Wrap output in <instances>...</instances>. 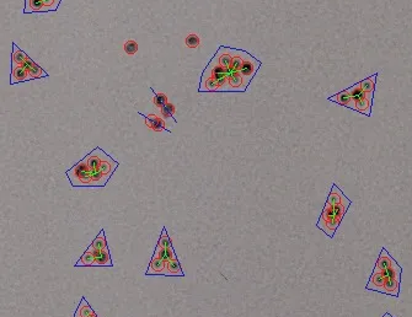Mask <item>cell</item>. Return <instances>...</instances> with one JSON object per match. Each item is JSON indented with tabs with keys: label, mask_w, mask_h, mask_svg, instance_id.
<instances>
[{
	"label": "cell",
	"mask_w": 412,
	"mask_h": 317,
	"mask_svg": "<svg viewBox=\"0 0 412 317\" xmlns=\"http://www.w3.org/2000/svg\"><path fill=\"white\" fill-rule=\"evenodd\" d=\"M351 205L352 200L341 191L337 184L333 183L330 189L319 220L317 221V229L321 230L327 237L333 239Z\"/></svg>",
	"instance_id": "6da1fadb"
},
{
	"label": "cell",
	"mask_w": 412,
	"mask_h": 317,
	"mask_svg": "<svg viewBox=\"0 0 412 317\" xmlns=\"http://www.w3.org/2000/svg\"><path fill=\"white\" fill-rule=\"evenodd\" d=\"M91 170L85 159L80 160L67 171V177L73 187H91Z\"/></svg>",
	"instance_id": "7a4b0ae2"
},
{
	"label": "cell",
	"mask_w": 412,
	"mask_h": 317,
	"mask_svg": "<svg viewBox=\"0 0 412 317\" xmlns=\"http://www.w3.org/2000/svg\"><path fill=\"white\" fill-rule=\"evenodd\" d=\"M262 65L260 60L257 58L253 56V54H249L247 58L245 59L244 63H242V67L240 69V74L242 75V79H244V89L246 91L247 86L250 85L251 80L254 79V76L256 75V73L258 72L260 67Z\"/></svg>",
	"instance_id": "3957f363"
},
{
	"label": "cell",
	"mask_w": 412,
	"mask_h": 317,
	"mask_svg": "<svg viewBox=\"0 0 412 317\" xmlns=\"http://www.w3.org/2000/svg\"><path fill=\"white\" fill-rule=\"evenodd\" d=\"M384 284H385V275L381 272H379V271L373 269V273L370 274L369 280H368L367 285H365V289L369 291H377V293L383 294Z\"/></svg>",
	"instance_id": "277c9868"
},
{
	"label": "cell",
	"mask_w": 412,
	"mask_h": 317,
	"mask_svg": "<svg viewBox=\"0 0 412 317\" xmlns=\"http://www.w3.org/2000/svg\"><path fill=\"white\" fill-rule=\"evenodd\" d=\"M106 157H109V155H107L106 152L101 149V148H96V149H94L90 154L86 155L84 159H85L89 168H90L91 171H96L98 170V167H100L101 161L105 160Z\"/></svg>",
	"instance_id": "5b68a950"
},
{
	"label": "cell",
	"mask_w": 412,
	"mask_h": 317,
	"mask_svg": "<svg viewBox=\"0 0 412 317\" xmlns=\"http://www.w3.org/2000/svg\"><path fill=\"white\" fill-rule=\"evenodd\" d=\"M94 256H95V261H94L93 267H110V268L113 267L109 247L104 248V250H95L94 248Z\"/></svg>",
	"instance_id": "8992f818"
},
{
	"label": "cell",
	"mask_w": 412,
	"mask_h": 317,
	"mask_svg": "<svg viewBox=\"0 0 412 317\" xmlns=\"http://www.w3.org/2000/svg\"><path fill=\"white\" fill-rule=\"evenodd\" d=\"M21 67H24L25 69L27 70L29 75L32 77V80H33V79H41V77L48 76V73L46 72V70H43L42 67H40L37 63H35V60H33L31 57H29V58L26 59V61H25Z\"/></svg>",
	"instance_id": "52a82bcc"
},
{
	"label": "cell",
	"mask_w": 412,
	"mask_h": 317,
	"mask_svg": "<svg viewBox=\"0 0 412 317\" xmlns=\"http://www.w3.org/2000/svg\"><path fill=\"white\" fill-rule=\"evenodd\" d=\"M145 275H148V277L149 275H165L166 277V262L153 256L148 269L145 271Z\"/></svg>",
	"instance_id": "ba28073f"
},
{
	"label": "cell",
	"mask_w": 412,
	"mask_h": 317,
	"mask_svg": "<svg viewBox=\"0 0 412 317\" xmlns=\"http://www.w3.org/2000/svg\"><path fill=\"white\" fill-rule=\"evenodd\" d=\"M229 51L232 53V64H230V72H240L242 67V63H244L245 59L249 56V52L242 51V49L238 48H232L229 47Z\"/></svg>",
	"instance_id": "9c48e42d"
},
{
	"label": "cell",
	"mask_w": 412,
	"mask_h": 317,
	"mask_svg": "<svg viewBox=\"0 0 412 317\" xmlns=\"http://www.w3.org/2000/svg\"><path fill=\"white\" fill-rule=\"evenodd\" d=\"M329 100L330 101L335 102V104L340 105V106H345L347 107V108H351L353 109V111H356V108H354V101L352 100L351 93H349V89H346V90L336 93V95H333V96L329 97Z\"/></svg>",
	"instance_id": "30bf717a"
},
{
	"label": "cell",
	"mask_w": 412,
	"mask_h": 317,
	"mask_svg": "<svg viewBox=\"0 0 412 317\" xmlns=\"http://www.w3.org/2000/svg\"><path fill=\"white\" fill-rule=\"evenodd\" d=\"M373 99H374V95H368L367 97H363V99L358 100V101H354V108H356L357 112L367 116V117H370L372 116Z\"/></svg>",
	"instance_id": "8fae6325"
},
{
	"label": "cell",
	"mask_w": 412,
	"mask_h": 317,
	"mask_svg": "<svg viewBox=\"0 0 412 317\" xmlns=\"http://www.w3.org/2000/svg\"><path fill=\"white\" fill-rule=\"evenodd\" d=\"M141 116H143L144 118H145V124L149 127L150 129H153L154 132H169L170 133V131H169L168 128H166V125H165V122L162 118L157 117L155 115H153V113H150V115L148 116H144L142 115V113H139Z\"/></svg>",
	"instance_id": "7c38bea8"
},
{
	"label": "cell",
	"mask_w": 412,
	"mask_h": 317,
	"mask_svg": "<svg viewBox=\"0 0 412 317\" xmlns=\"http://www.w3.org/2000/svg\"><path fill=\"white\" fill-rule=\"evenodd\" d=\"M32 80V77L30 76L27 70L24 67H17L15 69H11L10 74V85L14 86L15 84L26 83V81Z\"/></svg>",
	"instance_id": "4fadbf2b"
},
{
	"label": "cell",
	"mask_w": 412,
	"mask_h": 317,
	"mask_svg": "<svg viewBox=\"0 0 412 317\" xmlns=\"http://www.w3.org/2000/svg\"><path fill=\"white\" fill-rule=\"evenodd\" d=\"M29 58L26 53L21 48L17 47L15 42H13V54H11V69H15L17 67H21L26 59Z\"/></svg>",
	"instance_id": "5bb4252c"
},
{
	"label": "cell",
	"mask_w": 412,
	"mask_h": 317,
	"mask_svg": "<svg viewBox=\"0 0 412 317\" xmlns=\"http://www.w3.org/2000/svg\"><path fill=\"white\" fill-rule=\"evenodd\" d=\"M216 56L218 57V64L221 67L225 68V69L230 70V64H232V53L229 51V47L225 45H221L219 49L217 51Z\"/></svg>",
	"instance_id": "9a60e30c"
},
{
	"label": "cell",
	"mask_w": 412,
	"mask_h": 317,
	"mask_svg": "<svg viewBox=\"0 0 412 317\" xmlns=\"http://www.w3.org/2000/svg\"><path fill=\"white\" fill-rule=\"evenodd\" d=\"M166 277H185V272L181 267L177 257L166 263Z\"/></svg>",
	"instance_id": "2e32d148"
},
{
	"label": "cell",
	"mask_w": 412,
	"mask_h": 317,
	"mask_svg": "<svg viewBox=\"0 0 412 317\" xmlns=\"http://www.w3.org/2000/svg\"><path fill=\"white\" fill-rule=\"evenodd\" d=\"M118 167V163L116 160H113L111 156L109 155V157H106L105 160L101 161V164H100V167H98V171L101 173H104L105 176H109L110 179H111V176L113 175L114 170Z\"/></svg>",
	"instance_id": "e0dca14e"
},
{
	"label": "cell",
	"mask_w": 412,
	"mask_h": 317,
	"mask_svg": "<svg viewBox=\"0 0 412 317\" xmlns=\"http://www.w3.org/2000/svg\"><path fill=\"white\" fill-rule=\"evenodd\" d=\"M228 80L229 85L232 91H245L244 89V79H242V75L240 74V72H232L228 75Z\"/></svg>",
	"instance_id": "ac0fdd59"
},
{
	"label": "cell",
	"mask_w": 412,
	"mask_h": 317,
	"mask_svg": "<svg viewBox=\"0 0 412 317\" xmlns=\"http://www.w3.org/2000/svg\"><path fill=\"white\" fill-rule=\"evenodd\" d=\"M94 261H95V256H94V248L93 246L89 245V247L86 248L85 252L82 253L81 257L78 259V262L75 263V267H93Z\"/></svg>",
	"instance_id": "d6986e66"
},
{
	"label": "cell",
	"mask_w": 412,
	"mask_h": 317,
	"mask_svg": "<svg viewBox=\"0 0 412 317\" xmlns=\"http://www.w3.org/2000/svg\"><path fill=\"white\" fill-rule=\"evenodd\" d=\"M153 256H155V257H158V258L162 259V261L166 262V263H168L169 261H171V259H173V258H175V257H177V256H176V253H175V250H174V247H171V248H161V247H159V246H158V245H157V247H155L154 255H153Z\"/></svg>",
	"instance_id": "ffe728a7"
},
{
	"label": "cell",
	"mask_w": 412,
	"mask_h": 317,
	"mask_svg": "<svg viewBox=\"0 0 412 317\" xmlns=\"http://www.w3.org/2000/svg\"><path fill=\"white\" fill-rule=\"evenodd\" d=\"M377 76H378V74H373V75H370V76H368L367 79H364V80L359 81V83H358L359 88L364 91V92L372 93V95H374L375 85H377Z\"/></svg>",
	"instance_id": "44dd1931"
},
{
	"label": "cell",
	"mask_w": 412,
	"mask_h": 317,
	"mask_svg": "<svg viewBox=\"0 0 412 317\" xmlns=\"http://www.w3.org/2000/svg\"><path fill=\"white\" fill-rule=\"evenodd\" d=\"M43 8H45L43 0H25V14L42 13Z\"/></svg>",
	"instance_id": "7402d4cb"
},
{
	"label": "cell",
	"mask_w": 412,
	"mask_h": 317,
	"mask_svg": "<svg viewBox=\"0 0 412 317\" xmlns=\"http://www.w3.org/2000/svg\"><path fill=\"white\" fill-rule=\"evenodd\" d=\"M218 81L214 77H208L206 80H201L198 91L200 92H216L218 91Z\"/></svg>",
	"instance_id": "603a6c76"
},
{
	"label": "cell",
	"mask_w": 412,
	"mask_h": 317,
	"mask_svg": "<svg viewBox=\"0 0 412 317\" xmlns=\"http://www.w3.org/2000/svg\"><path fill=\"white\" fill-rule=\"evenodd\" d=\"M75 314L79 315L80 317H91L94 314H95V311L91 309V306H90V304L88 302V300H86V299L82 296V298L80 299V302H79V305H78V309H77V311H75Z\"/></svg>",
	"instance_id": "cb8c5ba5"
},
{
	"label": "cell",
	"mask_w": 412,
	"mask_h": 317,
	"mask_svg": "<svg viewBox=\"0 0 412 317\" xmlns=\"http://www.w3.org/2000/svg\"><path fill=\"white\" fill-rule=\"evenodd\" d=\"M91 187H105L109 182L110 177L105 176L104 173H101L98 170L91 171Z\"/></svg>",
	"instance_id": "d4e9b609"
},
{
	"label": "cell",
	"mask_w": 412,
	"mask_h": 317,
	"mask_svg": "<svg viewBox=\"0 0 412 317\" xmlns=\"http://www.w3.org/2000/svg\"><path fill=\"white\" fill-rule=\"evenodd\" d=\"M91 246H93L95 250H104V248L109 247V245H107V239H106V234H105V230L101 229L100 230V232H98L97 236L94 239L93 242L90 243Z\"/></svg>",
	"instance_id": "484cf974"
},
{
	"label": "cell",
	"mask_w": 412,
	"mask_h": 317,
	"mask_svg": "<svg viewBox=\"0 0 412 317\" xmlns=\"http://www.w3.org/2000/svg\"><path fill=\"white\" fill-rule=\"evenodd\" d=\"M349 93H351V97H352V100H353V101H358V100L363 99V97H367L368 95H372V93H367V92H364V91L362 90V89L359 88L358 83L354 84L353 86H349Z\"/></svg>",
	"instance_id": "4316f807"
},
{
	"label": "cell",
	"mask_w": 412,
	"mask_h": 317,
	"mask_svg": "<svg viewBox=\"0 0 412 317\" xmlns=\"http://www.w3.org/2000/svg\"><path fill=\"white\" fill-rule=\"evenodd\" d=\"M158 246L161 248H171L173 247V242L170 240V236H169L168 231H166V227H162L161 235L159 237V241H158Z\"/></svg>",
	"instance_id": "83f0119b"
},
{
	"label": "cell",
	"mask_w": 412,
	"mask_h": 317,
	"mask_svg": "<svg viewBox=\"0 0 412 317\" xmlns=\"http://www.w3.org/2000/svg\"><path fill=\"white\" fill-rule=\"evenodd\" d=\"M150 90L154 92V99H153V102H154V105L157 107H159V108H162V107L165 106V105L168 104V96L165 95V93L162 92H155L154 90H153L152 88H150Z\"/></svg>",
	"instance_id": "f1b7e54d"
},
{
	"label": "cell",
	"mask_w": 412,
	"mask_h": 317,
	"mask_svg": "<svg viewBox=\"0 0 412 317\" xmlns=\"http://www.w3.org/2000/svg\"><path fill=\"white\" fill-rule=\"evenodd\" d=\"M123 49L128 56H134L138 52V43L133 40L126 41L125 45H123Z\"/></svg>",
	"instance_id": "f546056e"
},
{
	"label": "cell",
	"mask_w": 412,
	"mask_h": 317,
	"mask_svg": "<svg viewBox=\"0 0 412 317\" xmlns=\"http://www.w3.org/2000/svg\"><path fill=\"white\" fill-rule=\"evenodd\" d=\"M174 115H175V106H174L173 104H170V102H168V104L161 108V116L165 120L171 118V120H174L176 122V118L174 117Z\"/></svg>",
	"instance_id": "4dcf8cb0"
},
{
	"label": "cell",
	"mask_w": 412,
	"mask_h": 317,
	"mask_svg": "<svg viewBox=\"0 0 412 317\" xmlns=\"http://www.w3.org/2000/svg\"><path fill=\"white\" fill-rule=\"evenodd\" d=\"M200 37L197 35H194V33H191V35H189L186 37V40H185V43H186V45L189 47V48H197L198 45H200Z\"/></svg>",
	"instance_id": "1f68e13d"
},
{
	"label": "cell",
	"mask_w": 412,
	"mask_h": 317,
	"mask_svg": "<svg viewBox=\"0 0 412 317\" xmlns=\"http://www.w3.org/2000/svg\"><path fill=\"white\" fill-rule=\"evenodd\" d=\"M56 3H57V5H59V3H61V0H56Z\"/></svg>",
	"instance_id": "d6a6232c"
},
{
	"label": "cell",
	"mask_w": 412,
	"mask_h": 317,
	"mask_svg": "<svg viewBox=\"0 0 412 317\" xmlns=\"http://www.w3.org/2000/svg\"><path fill=\"white\" fill-rule=\"evenodd\" d=\"M91 317H98V316H97V314H96V312H95V314H94Z\"/></svg>",
	"instance_id": "836d02e7"
},
{
	"label": "cell",
	"mask_w": 412,
	"mask_h": 317,
	"mask_svg": "<svg viewBox=\"0 0 412 317\" xmlns=\"http://www.w3.org/2000/svg\"><path fill=\"white\" fill-rule=\"evenodd\" d=\"M74 317H80V316L78 314H74Z\"/></svg>",
	"instance_id": "e575fe53"
}]
</instances>
